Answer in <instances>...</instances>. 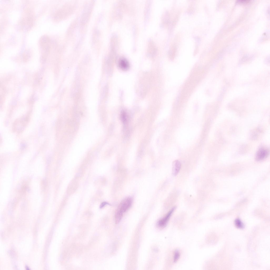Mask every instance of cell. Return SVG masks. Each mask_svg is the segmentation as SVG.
Masks as SVG:
<instances>
[{
  "instance_id": "6da1fadb",
  "label": "cell",
  "mask_w": 270,
  "mask_h": 270,
  "mask_svg": "<svg viewBox=\"0 0 270 270\" xmlns=\"http://www.w3.org/2000/svg\"><path fill=\"white\" fill-rule=\"evenodd\" d=\"M132 199L131 197H128L121 201L116 212L115 217V221L117 223L120 222L123 213L128 210L131 206Z\"/></svg>"
},
{
  "instance_id": "7a4b0ae2",
  "label": "cell",
  "mask_w": 270,
  "mask_h": 270,
  "mask_svg": "<svg viewBox=\"0 0 270 270\" xmlns=\"http://www.w3.org/2000/svg\"><path fill=\"white\" fill-rule=\"evenodd\" d=\"M50 41L49 38L46 36H42L40 40L39 43L40 49L46 53L50 50Z\"/></svg>"
},
{
  "instance_id": "3957f363",
  "label": "cell",
  "mask_w": 270,
  "mask_h": 270,
  "mask_svg": "<svg viewBox=\"0 0 270 270\" xmlns=\"http://www.w3.org/2000/svg\"><path fill=\"white\" fill-rule=\"evenodd\" d=\"M175 208L176 207H173L169 211L165 216L158 221L157 225L158 227L162 228L166 226Z\"/></svg>"
},
{
  "instance_id": "277c9868",
  "label": "cell",
  "mask_w": 270,
  "mask_h": 270,
  "mask_svg": "<svg viewBox=\"0 0 270 270\" xmlns=\"http://www.w3.org/2000/svg\"><path fill=\"white\" fill-rule=\"evenodd\" d=\"M269 153V150L263 147L261 148L256 153L255 159L257 161L263 160L268 157Z\"/></svg>"
},
{
  "instance_id": "5b68a950",
  "label": "cell",
  "mask_w": 270,
  "mask_h": 270,
  "mask_svg": "<svg viewBox=\"0 0 270 270\" xmlns=\"http://www.w3.org/2000/svg\"><path fill=\"white\" fill-rule=\"evenodd\" d=\"M181 167V163L180 161L176 160L173 161L172 164V174L176 176L179 173Z\"/></svg>"
},
{
  "instance_id": "8992f818",
  "label": "cell",
  "mask_w": 270,
  "mask_h": 270,
  "mask_svg": "<svg viewBox=\"0 0 270 270\" xmlns=\"http://www.w3.org/2000/svg\"><path fill=\"white\" fill-rule=\"evenodd\" d=\"M119 66L121 69L124 70H128L130 66L128 60L124 58H122L120 60L119 62Z\"/></svg>"
},
{
  "instance_id": "52a82bcc",
  "label": "cell",
  "mask_w": 270,
  "mask_h": 270,
  "mask_svg": "<svg viewBox=\"0 0 270 270\" xmlns=\"http://www.w3.org/2000/svg\"><path fill=\"white\" fill-rule=\"evenodd\" d=\"M234 223L235 226L238 228L242 229L244 227L243 224L239 219H236Z\"/></svg>"
},
{
  "instance_id": "ba28073f",
  "label": "cell",
  "mask_w": 270,
  "mask_h": 270,
  "mask_svg": "<svg viewBox=\"0 0 270 270\" xmlns=\"http://www.w3.org/2000/svg\"><path fill=\"white\" fill-rule=\"evenodd\" d=\"M180 256V253L179 251L177 250H176L174 252L173 255V262H176L179 259Z\"/></svg>"
},
{
  "instance_id": "9c48e42d",
  "label": "cell",
  "mask_w": 270,
  "mask_h": 270,
  "mask_svg": "<svg viewBox=\"0 0 270 270\" xmlns=\"http://www.w3.org/2000/svg\"><path fill=\"white\" fill-rule=\"evenodd\" d=\"M121 118L123 122L125 123L127 120V115L126 113L124 111H123L121 114Z\"/></svg>"
},
{
  "instance_id": "30bf717a",
  "label": "cell",
  "mask_w": 270,
  "mask_h": 270,
  "mask_svg": "<svg viewBox=\"0 0 270 270\" xmlns=\"http://www.w3.org/2000/svg\"><path fill=\"white\" fill-rule=\"evenodd\" d=\"M249 1V0H239L237 1V2L244 3H248Z\"/></svg>"
},
{
  "instance_id": "8fae6325",
  "label": "cell",
  "mask_w": 270,
  "mask_h": 270,
  "mask_svg": "<svg viewBox=\"0 0 270 270\" xmlns=\"http://www.w3.org/2000/svg\"><path fill=\"white\" fill-rule=\"evenodd\" d=\"M107 204H108L106 202H102L100 205V208H102Z\"/></svg>"
}]
</instances>
